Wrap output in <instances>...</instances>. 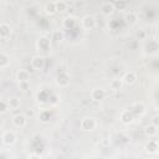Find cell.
Returning a JSON list of instances; mask_svg holds the SVG:
<instances>
[{"label":"cell","instance_id":"obj_13","mask_svg":"<svg viewBox=\"0 0 159 159\" xmlns=\"http://www.w3.org/2000/svg\"><path fill=\"white\" fill-rule=\"evenodd\" d=\"M37 47L42 51H47L50 48V39L46 36H42L37 40Z\"/></svg>","mask_w":159,"mask_h":159},{"label":"cell","instance_id":"obj_20","mask_svg":"<svg viewBox=\"0 0 159 159\" xmlns=\"http://www.w3.org/2000/svg\"><path fill=\"white\" fill-rule=\"evenodd\" d=\"M55 5H56V12H63L67 10V4L62 0L55 1Z\"/></svg>","mask_w":159,"mask_h":159},{"label":"cell","instance_id":"obj_16","mask_svg":"<svg viewBox=\"0 0 159 159\" xmlns=\"http://www.w3.org/2000/svg\"><path fill=\"white\" fill-rule=\"evenodd\" d=\"M144 133L148 135V137H155L157 135V133H158V125H155V124H149V125H147L145 127V129H144Z\"/></svg>","mask_w":159,"mask_h":159},{"label":"cell","instance_id":"obj_11","mask_svg":"<svg viewBox=\"0 0 159 159\" xmlns=\"http://www.w3.org/2000/svg\"><path fill=\"white\" fill-rule=\"evenodd\" d=\"M10 35H11V27H10V25L9 24H6V22H1L0 24V39H7V37H10Z\"/></svg>","mask_w":159,"mask_h":159},{"label":"cell","instance_id":"obj_23","mask_svg":"<svg viewBox=\"0 0 159 159\" xmlns=\"http://www.w3.org/2000/svg\"><path fill=\"white\" fill-rule=\"evenodd\" d=\"M7 106L10 108H12V109H16V108L20 107V99H17V98H10L7 101Z\"/></svg>","mask_w":159,"mask_h":159},{"label":"cell","instance_id":"obj_24","mask_svg":"<svg viewBox=\"0 0 159 159\" xmlns=\"http://www.w3.org/2000/svg\"><path fill=\"white\" fill-rule=\"evenodd\" d=\"M135 37L137 40H144L147 37V32L143 30V29H139L137 32H135Z\"/></svg>","mask_w":159,"mask_h":159},{"label":"cell","instance_id":"obj_21","mask_svg":"<svg viewBox=\"0 0 159 159\" xmlns=\"http://www.w3.org/2000/svg\"><path fill=\"white\" fill-rule=\"evenodd\" d=\"M76 25V19L73 16H67L65 20H63V26L67 27V29H71Z\"/></svg>","mask_w":159,"mask_h":159},{"label":"cell","instance_id":"obj_22","mask_svg":"<svg viewBox=\"0 0 159 159\" xmlns=\"http://www.w3.org/2000/svg\"><path fill=\"white\" fill-rule=\"evenodd\" d=\"M45 11H46V14H48V15H53V14L56 12V5H55V1L47 2L46 6H45Z\"/></svg>","mask_w":159,"mask_h":159},{"label":"cell","instance_id":"obj_28","mask_svg":"<svg viewBox=\"0 0 159 159\" xmlns=\"http://www.w3.org/2000/svg\"><path fill=\"white\" fill-rule=\"evenodd\" d=\"M52 35H53L52 40H56V41H58V40H61V39H62V34H61L60 31H55Z\"/></svg>","mask_w":159,"mask_h":159},{"label":"cell","instance_id":"obj_12","mask_svg":"<svg viewBox=\"0 0 159 159\" xmlns=\"http://www.w3.org/2000/svg\"><path fill=\"white\" fill-rule=\"evenodd\" d=\"M123 83L124 84H133L137 82V75L133 72V71H129V72H125L123 78H122Z\"/></svg>","mask_w":159,"mask_h":159},{"label":"cell","instance_id":"obj_18","mask_svg":"<svg viewBox=\"0 0 159 159\" xmlns=\"http://www.w3.org/2000/svg\"><path fill=\"white\" fill-rule=\"evenodd\" d=\"M123 81H122V78H114V80H112L111 82H109V87L113 89V91H119L122 87H123Z\"/></svg>","mask_w":159,"mask_h":159},{"label":"cell","instance_id":"obj_5","mask_svg":"<svg viewBox=\"0 0 159 159\" xmlns=\"http://www.w3.org/2000/svg\"><path fill=\"white\" fill-rule=\"evenodd\" d=\"M12 123L17 128H24L26 125V123H27V119L22 113H17V114H15L12 117Z\"/></svg>","mask_w":159,"mask_h":159},{"label":"cell","instance_id":"obj_19","mask_svg":"<svg viewBox=\"0 0 159 159\" xmlns=\"http://www.w3.org/2000/svg\"><path fill=\"white\" fill-rule=\"evenodd\" d=\"M10 63V57L4 53V52H0V68H5L7 67Z\"/></svg>","mask_w":159,"mask_h":159},{"label":"cell","instance_id":"obj_1","mask_svg":"<svg viewBox=\"0 0 159 159\" xmlns=\"http://www.w3.org/2000/svg\"><path fill=\"white\" fill-rule=\"evenodd\" d=\"M96 127H97V122L92 117H86L81 120V128L86 132H91V130L96 129Z\"/></svg>","mask_w":159,"mask_h":159},{"label":"cell","instance_id":"obj_15","mask_svg":"<svg viewBox=\"0 0 159 159\" xmlns=\"http://www.w3.org/2000/svg\"><path fill=\"white\" fill-rule=\"evenodd\" d=\"M145 150L149 152V153H157L158 152V140L157 139H150L145 145Z\"/></svg>","mask_w":159,"mask_h":159},{"label":"cell","instance_id":"obj_7","mask_svg":"<svg viewBox=\"0 0 159 159\" xmlns=\"http://www.w3.org/2000/svg\"><path fill=\"white\" fill-rule=\"evenodd\" d=\"M114 10H116V9H114L113 2H109V1L103 2L102 6H101V12H102V15H104V16H111V15H113Z\"/></svg>","mask_w":159,"mask_h":159},{"label":"cell","instance_id":"obj_30","mask_svg":"<svg viewBox=\"0 0 159 159\" xmlns=\"http://www.w3.org/2000/svg\"><path fill=\"white\" fill-rule=\"evenodd\" d=\"M73 1H78V0H73Z\"/></svg>","mask_w":159,"mask_h":159},{"label":"cell","instance_id":"obj_2","mask_svg":"<svg viewBox=\"0 0 159 159\" xmlns=\"http://www.w3.org/2000/svg\"><path fill=\"white\" fill-rule=\"evenodd\" d=\"M16 139H17V137H16V134H15L12 130H6V132L2 134V137H1L2 143H4L5 145H7V147L14 145V144L16 143Z\"/></svg>","mask_w":159,"mask_h":159},{"label":"cell","instance_id":"obj_14","mask_svg":"<svg viewBox=\"0 0 159 159\" xmlns=\"http://www.w3.org/2000/svg\"><path fill=\"white\" fill-rule=\"evenodd\" d=\"M30 78V75H29V71L27 70H19L17 73H16V80L19 82H27Z\"/></svg>","mask_w":159,"mask_h":159},{"label":"cell","instance_id":"obj_26","mask_svg":"<svg viewBox=\"0 0 159 159\" xmlns=\"http://www.w3.org/2000/svg\"><path fill=\"white\" fill-rule=\"evenodd\" d=\"M7 109H9L7 102H5V101H0V114L5 113V112H6Z\"/></svg>","mask_w":159,"mask_h":159},{"label":"cell","instance_id":"obj_4","mask_svg":"<svg viewBox=\"0 0 159 159\" xmlns=\"http://www.w3.org/2000/svg\"><path fill=\"white\" fill-rule=\"evenodd\" d=\"M129 111L132 112V114L134 116V118L140 117L145 112V104L143 102H135V103L132 104V107L129 108Z\"/></svg>","mask_w":159,"mask_h":159},{"label":"cell","instance_id":"obj_9","mask_svg":"<svg viewBox=\"0 0 159 159\" xmlns=\"http://www.w3.org/2000/svg\"><path fill=\"white\" fill-rule=\"evenodd\" d=\"M104 97H106V91L103 88H101V87L93 88L92 92H91V98L93 101H102Z\"/></svg>","mask_w":159,"mask_h":159},{"label":"cell","instance_id":"obj_3","mask_svg":"<svg viewBox=\"0 0 159 159\" xmlns=\"http://www.w3.org/2000/svg\"><path fill=\"white\" fill-rule=\"evenodd\" d=\"M81 25L84 30H93L96 27V19L92 15H86L81 19Z\"/></svg>","mask_w":159,"mask_h":159},{"label":"cell","instance_id":"obj_6","mask_svg":"<svg viewBox=\"0 0 159 159\" xmlns=\"http://www.w3.org/2000/svg\"><path fill=\"white\" fill-rule=\"evenodd\" d=\"M31 67L35 70H42L45 67V58L40 55H36L31 60Z\"/></svg>","mask_w":159,"mask_h":159},{"label":"cell","instance_id":"obj_29","mask_svg":"<svg viewBox=\"0 0 159 159\" xmlns=\"http://www.w3.org/2000/svg\"><path fill=\"white\" fill-rule=\"evenodd\" d=\"M19 83H20V87H21L24 91L29 87V81H27V82H19Z\"/></svg>","mask_w":159,"mask_h":159},{"label":"cell","instance_id":"obj_10","mask_svg":"<svg viewBox=\"0 0 159 159\" xmlns=\"http://www.w3.org/2000/svg\"><path fill=\"white\" fill-rule=\"evenodd\" d=\"M70 83V77L66 72H61L57 77H56V84L60 87H66Z\"/></svg>","mask_w":159,"mask_h":159},{"label":"cell","instance_id":"obj_8","mask_svg":"<svg viewBox=\"0 0 159 159\" xmlns=\"http://www.w3.org/2000/svg\"><path fill=\"white\" fill-rule=\"evenodd\" d=\"M134 116L132 114V112L129 109H124L122 113H120V122L124 123V124H132L134 122Z\"/></svg>","mask_w":159,"mask_h":159},{"label":"cell","instance_id":"obj_27","mask_svg":"<svg viewBox=\"0 0 159 159\" xmlns=\"http://www.w3.org/2000/svg\"><path fill=\"white\" fill-rule=\"evenodd\" d=\"M113 5H114V9H117V7H119V9H123V7H125V1H123V0H119V1L114 2Z\"/></svg>","mask_w":159,"mask_h":159},{"label":"cell","instance_id":"obj_25","mask_svg":"<svg viewBox=\"0 0 159 159\" xmlns=\"http://www.w3.org/2000/svg\"><path fill=\"white\" fill-rule=\"evenodd\" d=\"M50 117H51V113L47 112V111H43V112H41V114H40V119H41L42 122H47V120L50 119Z\"/></svg>","mask_w":159,"mask_h":159},{"label":"cell","instance_id":"obj_17","mask_svg":"<svg viewBox=\"0 0 159 159\" xmlns=\"http://www.w3.org/2000/svg\"><path fill=\"white\" fill-rule=\"evenodd\" d=\"M124 19H125V21L129 25H135L137 21H138V15L135 12H133V11H129V12L125 14V17Z\"/></svg>","mask_w":159,"mask_h":159}]
</instances>
